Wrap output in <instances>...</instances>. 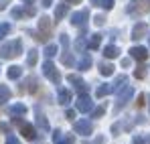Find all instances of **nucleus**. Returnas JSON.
Segmentation results:
<instances>
[{
    "instance_id": "nucleus-1",
    "label": "nucleus",
    "mask_w": 150,
    "mask_h": 144,
    "mask_svg": "<svg viewBox=\"0 0 150 144\" xmlns=\"http://www.w3.org/2000/svg\"><path fill=\"white\" fill-rule=\"evenodd\" d=\"M21 53H23V43H21L18 39L0 45V59H14V57H18Z\"/></svg>"
},
{
    "instance_id": "nucleus-2",
    "label": "nucleus",
    "mask_w": 150,
    "mask_h": 144,
    "mask_svg": "<svg viewBox=\"0 0 150 144\" xmlns=\"http://www.w3.org/2000/svg\"><path fill=\"white\" fill-rule=\"evenodd\" d=\"M148 10H150V0H132L126 8V12L132 14V16H142Z\"/></svg>"
},
{
    "instance_id": "nucleus-3",
    "label": "nucleus",
    "mask_w": 150,
    "mask_h": 144,
    "mask_svg": "<svg viewBox=\"0 0 150 144\" xmlns=\"http://www.w3.org/2000/svg\"><path fill=\"white\" fill-rule=\"evenodd\" d=\"M43 75H45V77H49L55 85H59V83H61V73H59V69L51 63V59H47V61L43 63Z\"/></svg>"
},
{
    "instance_id": "nucleus-4",
    "label": "nucleus",
    "mask_w": 150,
    "mask_h": 144,
    "mask_svg": "<svg viewBox=\"0 0 150 144\" xmlns=\"http://www.w3.org/2000/svg\"><path fill=\"white\" fill-rule=\"evenodd\" d=\"M87 18H89V8L77 10V12H73V14H71V23H73V26H79V28H81V33H85Z\"/></svg>"
},
{
    "instance_id": "nucleus-5",
    "label": "nucleus",
    "mask_w": 150,
    "mask_h": 144,
    "mask_svg": "<svg viewBox=\"0 0 150 144\" xmlns=\"http://www.w3.org/2000/svg\"><path fill=\"white\" fill-rule=\"evenodd\" d=\"M134 96V87L132 85H124L120 92H118V104H116V112H120L126 104L130 101V97Z\"/></svg>"
},
{
    "instance_id": "nucleus-6",
    "label": "nucleus",
    "mask_w": 150,
    "mask_h": 144,
    "mask_svg": "<svg viewBox=\"0 0 150 144\" xmlns=\"http://www.w3.org/2000/svg\"><path fill=\"white\" fill-rule=\"evenodd\" d=\"M73 130L81 136H91L93 134V124L89 120H81V122H75L73 124Z\"/></svg>"
},
{
    "instance_id": "nucleus-7",
    "label": "nucleus",
    "mask_w": 150,
    "mask_h": 144,
    "mask_svg": "<svg viewBox=\"0 0 150 144\" xmlns=\"http://www.w3.org/2000/svg\"><path fill=\"white\" fill-rule=\"evenodd\" d=\"M75 108H77L81 114H85V112H91V108H93V101H91V97H89V96L81 94V96L77 97V101H75Z\"/></svg>"
},
{
    "instance_id": "nucleus-8",
    "label": "nucleus",
    "mask_w": 150,
    "mask_h": 144,
    "mask_svg": "<svg viewBox=\"0 0 150 144\" xmlns=\"http://www.w3.org/2000/svg\"><path fill=\"white\" fill-rule=\"evenodd\" d=\"M21 134L25 136L26 140H37V138H39L37 128H35L33 124H26V122H23V124H21Z\"/></svg>"
},
{
    "instance_id": "nucleus-9",
    "label": "nucleus",
    "mask_w": 150,
    "mask_h": 144,
    "mask_svg": "<svg viewBox=\"0 0 150 144\" xmlns=\"http://www.w3.org/2000/svg\"><path fill=\"white\" fill-rule=\"evenodd\" d=\"M39 35L47 41V37H51V23H49V16H41L39 18Z\"/></svg>"
},
{
    "instance_id": "nucleus-10",
    "label": "nucleus",
    "mask_w": 150,
    "mask_h": 144,
    "mask_svg": "<svg viewBox=\"0 0 150 144\" xmlns=\"http://www.w3.org/2000/svg\"><path fill=\"white\" fill-rule=\"evenodd\" d=\"M130 57L136 59V61H146L148 59V51H146V47H132L130 49Z\"/></svg>"
},
{
    "instance_id": "nucleus-11",
    "label": "nucleus",
    "mask_w": 150,
    "mask_h": 144,
    "mask_svg": "<svg viewBox=\"0 0 150 144\" xmlns=\"http://www.w3.org/2000/svg\"><path fill=\"white\" fill-rule=\"evenodd\" d=\"M67 81H69V83H73L75 89H77L79 94H85V92H87V83H85L81 77H77V75H69V77H67Z\"/></svg>"
},
{
    "instance_id": "nucleus-12",
    "label": "nucleus",
    "mask_w": 150,
    "mask_h": 144,
    "mask_svg": "<svg viewBox=\"0 0 150 144\" xmlns=\"http://www.w3.org/2000/svg\"><path fill=\"white\" fill-rule=\"evenodd\" d=\"M146 33H148V26H146V23H138L134 28H132V39H134V41H138V39H142Z\"/></svg>"
},
{
    "instance_id": "nucleus-13",
    "label": "nucleus",
    "mask_w": 150,
    "mask_h": 144,
    "mask_svg": "<svg viewBox=\"0 0 150 144\" xmlns=\"http://www.w3.org/2000/svg\"><path fill=\"white\" fill-rule=\"evenodd\" d=\"M67 14H69V4H67V2H65V4H59V6L55 8V23L63 21Z\"/></svg>"
},
{
    "instance_id": "nucleus-14",
    "label": "nucleus",
    "mask_w": 150,
    "mask_h": 144,
    "mask_svg": "<svg viewBox=\"0 0 150 144\" xmlns=\"http://www.w3.org/2000/svg\"><path fill=\"white\" fill-rule=\"evenodd\" d=\"M8 114H10V116H25L26 114V106H23V104H14V106L8 108Z\"/></svg>"
},
{
    "instance_id": "nucleus-15",
    "label": "nucleus",
    "mask_w": 150,
    "mask_h": 144,
    "mask_svg": "<svg viewBox=\"0 0 150 144\" xmlns=\"http://www.w3.org/2000/svg\"><path fill=\"white\" fill-rule=\"evenodd\" d=\"M126 79H128L126 75H118V77H116V81H114V83H110V85H112V92H114V94H118V92H120V89L124 87Z\"/></svg>"
},
{
    "instance_id": "nucleus-16",
    "label": "nucleus",
    "mask_w": 150,
    "mask_h": 144,
    "mask_svg": "<svg viewBox=\"0 0 150 144\" xmlns=\"http://www.w3.org/2000/svg\"><path fill=\"white\" fill-rule=\"evenodd\" d=\"M103 55H105L108 59H116V57L120 55V49L116 47V45H108V47L103 49Z\"/></svg>"
},
{
    "instance_id": "nucleus-17",
    "label": "nucleus",
    "mask_w": 150,
    "mask_h": 144,
    "mask_svg": "<svg viewBox=\"0 0 150 144\" xmlns=\"http://www.w3.org/2000/svg\"><path fill=\"white\" fill-rule=\"evenodd\" d=\"M6 75H8V79H18V77L23 75V67H18V65H12V67H8Z\"/></svg>"
},
{
    "instance_id": "nucleus-18",
    "label": "nucleus",
    "mask_w": 150,
    "mask_h": 144,
    "mask_svg": "<svg viewBox=\"0 0 150 144\" xmlns=\"http://www.w3.org/2000/svg\"><path fill=\"white\" fill-rule=\"evenodd\" d=\"M71 101V92L69 89H59V104L61 106H67Z\"/></svg>"
},
{
    "instance_id": "nucleus-19",
    "label": "nucleus",
    "mask_w": 150,
    "mask_h": 144,
    "mask_svg": "<svg viewBox=\"0 0 150 144\" xmlns=\"http://www.w3.org/2000/svg\"><path fill=\"white\" fill-rule=\"evenodd\" d=\"M108 94H112V85H110V83H101L100 87L96 89V96L98 97H105Z\"/></svg>"
},
{
    "instance_id": "nucleus-20",
    "label": "nucleus",
    "mask_w": 150,
    "mask_h": 144,
    "mask_svg": "<svg viewBox=\"0 0 150 144\" xmlns=\"http://www.w3.org/2000/svg\"><path fill=\"white\" fill-rule=\"evenodd\" d=\"M61 61H63V65H67V67H73L75 65V59H73V55L67 51V47H65V53L61 55Z\"/></svg>"
},
{
    "instance_id": "nucleus-21",
    "label": "nucleus",
    "mask_w": 150,
    "mask_h": 144,
    "mask_svg": "<svg viewBox=\"0 0 150 144\" xmlns=\"http://www.w3.org/2000/svg\"><path fill=\"white\" fill-rule=\"evenodd\" d=\"M91 4H93V6H101L103 10L114 8V0H91Z\"/></svg>"
},
{
    "instance_id": "nucleus-22",
    "label": "nucleus",
    "mask_w": 150,
    "mask_h": 144,
    "mask_svg": "<svg viewBox=\"0 0 150 144\" xmlns=\"http://www.w3.org/2000/svg\"><path fill=\"white\" fill-rule=\"evenodd\" d=\"M37 124H39V128H41L43 132H49V122L45 120V116H43L41 112H37Z\"/></svg>"
},
{
    "instance_id": "nucleus-23",
    "label": "nucleus",
    "mask_w": 150,
    "mask_h": 144,
    "mask_svg": "<svg viewBox=\"0 0 150 144\" xmlns=\"http://www.w3.org/2000/svg\"><path fill=\"white\" fill-rule=\"evenodd\" d=\"M89 67H91V57L85 53V55L81 57V61H79V69H81V71H87Z\"/></svg>"
},
{
    "instance_id": "nucleus-24",
    "label": "nucleus",
    "mask_w": 150,
    "mask_h": 144,
    "mask_svg": "<svg viewBox=\"0 0 150 144\" xmlns=\"http://www.w3.org/2000/svg\"><path fill=\"white\" fill-rule=\"evenodd\" d=\"M37 61H39V53L33 49V51H28V57H26V65L28 67H33V65H37Z\"/></svg>"
},
{
    "instance_id": "nucleus-25",
    "label": "nucleus",
    "mask_w": 150,
    "mask_h": 144,
    "mask_svg": "<svg viewBox=\"0 0 150 144\" xmlns=\"http://www.w3.org/2000/svg\"><path fill=\"white\" fill-rule=\"evenodd\" d=\"M100 73L105 75V77L112 75V73H114V65H112V63H100Z\"/></svg>"
},
{
    "instance_id": "nucleus-26",
    "label": "nucleus",
    "mask_w": 150,
    "mask_h": 144,
    "mask_svg": "<svg viewBox=\"0 0 150 144\" xmlns=\"http://www.w3.org/2000/svg\"><path fill=\"white\" fill-rule=\"evenodd\" d=\"M100 45H101V35L100 33L91 35V39H89V49H98Z\"/></svg>"
},
{
    "instance_id": "nucleus-27",
    "label": "nucleus",
    "mask_w": 150,
    "mask_h": 144,
    "mask_svg": "<svg viewBox=\"0 0 150 144\" xmlns=\"http://www.w3.org/2000/svg\"><path fill=\"white\" fill-rule=\"evenodd\" d=\"M8 99H10V89L6 85H0V104H4Z\"/></svg>"
},
{
    "instance_id": "nucleus-28",
    "label": "nucleus",
    "mask_w": 150,
    "mask_h": 144,
    "mask_svg": "<svg viewBox=\"0 0 150 144\" xmlns=\"http://www.w3.org/2000/svg\"><path fill=\"white\" fill-rule=\"evenodd\" d=\"M75 49H77L79 53H85V49H87V41H85L81 35H79V39L75 41Z\"/></svg>"
},
{
    "instance_id": "nucleus-29",
    "label": "nucleus",
    "mask_w": 150,
    "mask_h": 144,
    "mask_svg": "<svg viewBox=\"0 0 150 144\" xmlns=\"http://www.w3.org/2000/svg\"><path fill=\"white\" fill-rule=\"evenodd\" d=\"M55 55H57V45L49 43V45L45 47V57H47V59H53Z\"/></svg>"
},
{
    "instance_id": "nucleus-30",
    "label": "nucleus",
    "mask_w": 150,
    "mask_h": 144,
    "mask_svg": "<svg viewBox=\"0 0 150 144\" xmlns=\"http://www.w3.org/2000/svg\"><path fill=\"white\" fill-rule=\"evenodd\" d=\"M8 33H10V24H8V23H2V24H0V41H2Z\"/></svg>"
},
{
    "instance_id": "nucleus-31",
    "label": "nucleus",
    "mask_w": 150,
    "mask_h": 144,
    "mask_svg": "<svg viewBox=\"0 0 150 144\" xmlns=\"http://www.w3.org/2000/svg\"><path fill=\"white\" fill-rule=\"evenodd\" d=\"M144 75H146V67H144V65L136 67V71H134V77H136V79H144Z\"/></svg>"
},
{
    "instance_id": "nucleus-32",
    "label": "nucleus",
    "mask_w": 150,
    "mask_h": 144,
    "mask_svg": "<svg viewBox=\"0 0 150 144\" xmlns=\"http://www.w3.org/2000/svg\"><path fill=\"white\" fill-rule=\"evenodd\" d=\"M103 112H105V108H103V106H100L98 110H93V118H101V116H103Z\"/></svg>"
},
{
    "instance_id": "nucleus-33",
    "label": "nucleus",
    "mask_w": 150,
    "mask_h": 144,
    "mask_svg": "<svg viewBox=\"0 0 150 144\" xmlns=\"http://www.w3.org/2000/svg\"><path fill=\"white\" fill-rule=\"evenodd\" d=\"M12 16H14V18H23V16H25L23 8H14V10H12Z\"/></svg>"
},
{
    "instance_id": "nucleus-34",
    "label": "nucleus",
    "mask_w": 150,
    "mask_h": 144,
    "mask_svg": "<svg viewBox=\"0 0 150 144\" xmlns=\"http://www.w3.org/2000/svg\"><path fill=\"white\" fill-rule=\"evenodd\" d=\"M103 142H105V138H103V136H98V138L91 140V142H81V144H103Z\"/></svg>"
},
{
    "instance_id": "nucleus-35",
    "label": "nucleus",
    "mask_w": 150,
    "mask_h": 144,
    "mask_svg": "<svg viewBox=\"0 0 150 144\" xmlns=\"http://www.w3.org/2000/svg\"><path fill=\"white\" fill-rule=\"evenodd\" d=\"M6 144H21V140H18L16 136H8V140H6Z\"/></svg>"
},
{
    "instance_id": "nucleus-36",
    "label": "nucleus",
    "mask_w": 150,
    "mask_h": 144,
    "mask_svg": "<svg viewBox=\"0 0 150 144\" xmlns=\"http://www.w3.org/2000/svg\"><path fill=\"white\" fill-rule=\"evenodd\" d=\"M53 140H55V144L61 140V130H55V132H53Z\"/></svg>"
},
{
    "instance_id": "nucleus-37",
    "label": "nucleus",
    "mask_w": 150,
    "mask_h": 144,
    "mask_svg": "<svg viewBox=\"0 0 150 144\" xmlns=\"http://www.w3.org/2000/svg\"><path fill=\"white\" fill-rule=\"evenodd\" d=\"M93 23L98 24V26H101V24L105 23V16H96V21H93Z\"/></svg>"
},
{
    "instance_id": "nucleus-38",
    "label": "nucleus",
    "mask_w": 150,
    "mask_h": 144,
    "mask_svg": "<svg viewBox=\"0 0 150 144\" xmlns=\"http://www.w3.org/2000/svg\"><path fill=\"white\" fill-rule=\"evenodd\" d=\"M63 144H75V136H73V134H69V136L65 138V142H63Z\"/></svg>"
},
{
    "instance_id": "nucleus-39",
    "label": "nucleus",
    "mask_w": 150,
    "mask_h": 144,
    "mask_svg": "<svg viewBox=\"0 0 150 144\" xmlns=\"http://www.w3.org/2000/svg\"><path fill=\"white\" fill-rule=\"evenodd\" d=\"M144 99H146L144 94H140V96H138V108H140V106H144Z\"/></svg>"
},
{
    "instance_id": "nucleus-40",
    "label": "nucleus",
    "mask_w": 150,
    "mask_h": 144,
    "mask_svg": "<svg viewBox=\"0 0 150 144\" xmlns=\"http://www.w3.org/2000/svg\"><path fill=\"white\" fill-rule=\"evenodd\" d=\"M8 4H10V0H0V10H4Z\"/></svg>"
},
{
    "instance_id": "nucleus-41",
    "label": "nucleus",
    "mask_w": 150,
    "mask_h": 144,
    "mask_svg": "<svg viewBox=\"0 0 150 144\" xmlns=\"http://www.w3.org/2000/svg\"><path fill=\"white\" fill-rule=\"evenodd\" d=\"M65 116H67L69 120H73V118H75V112H73V110H67V114H65Z\"/></svg>"
},
{
    "instance_id": "nucleus-42",
    "label": "nucleus",
    "mask_w": 150,
    "mask_h": 144,
    "mask_svg": "<svg viewBox=\"0 0 150 144\" xmlns=\"http://www.w3.org/2000/svg\"><path fill=\"white\" fill-rule=\"evenodd\" d=\"M134 144H144V140L140 136H134Z\"/></svg>"
},
{
    "instance_id": "nucleus-43",
    "label": "nucleus",
    "mask_w": 150,
    "mask_h": 144,
    "mask_svg": "<svg viewBox=\"0 0 150 144\" xmlns=\"http://www.w3.org/2000/svg\"><path fill=\"white\" fill-rule=\"evenodd\" d=\"M51 4H53V0H43V6H45V8H49Z\"/></svg>"
},
{
    "instance_id": "nucleus-44",
    "label": "nucleus",
    "mask_w": 150,
    "mask_h": 144,
    "mask_svg": "<svg viewBox=\"0 0 150 144\" xmlns=\"http://www.w3.org/2000/svg\"><path fill=\"white\" fill-rule=\"evenodd\" d=\"M63 2H67V4H79L81 0H63Z\"/></svg>"
},
{
    "instance_id": "nucleus-45",
    "label": "nucleus",
    "mask_w": 150,
    "mask_h": 144,
    "mask_svg": "<svg viewBox=\"0 0 150 144\" xmlns=\"http://www.w3.org/2000/svg\"><path fill=\"white\" fill-rule=\"evenodd\" d=\"M144 142H146V144H150V136H146V140H144Z\"/></svg>"
},
{
    "instance_id": "nucleus-46",
    "label": "nucleus",
    "mask_w": 150,
    "mask_h": 144,
    "mask_svg": "<svg viewBox=\"0 0 150 144\" xmlns=\"http://www.w3.org/2000/svg\"><path fill=\"white\" fill-rule=\"evenodd\" d=\"M148 112H150V96H148Z\"/></svg>"
},
{
    "instance_id": "nucleus-47",
    "label": "nucleus",
    "mask_w": 150,
    "mask_h": 144,
    "mask_svg": "<svg viewBox=\"0 0 150 144\" xmlns=\"http://www.w3.org/2000/svg\"><path fill=\"white\" fill-rule=\"evenodd\" d=\"M25 2H33V0H25Z\"/></svg>"
}]
</instances>
